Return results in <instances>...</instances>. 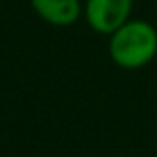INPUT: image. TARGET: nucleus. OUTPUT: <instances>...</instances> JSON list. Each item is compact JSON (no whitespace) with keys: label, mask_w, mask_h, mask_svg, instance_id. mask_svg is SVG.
I'll return each mask as SVG.
<instances>
[{"label":"nucleus","mask_w":157,"mask_h":157,"mask_svg":"<svg viewBox=\"0 0 157 157\" xmlns=\"http://www.w3.org/2000/svg\"><path fill=\"white\" fill-rule=\"evenodd\" d=\"M107 38V54L117 68L141 70L157 56V28L147 20L129 18Z\"/></svg>","instance_id":"nucleus-1"},{"label":"nucleus","mask_w":157,"mask_h":157,"mask_svg":"<svg viewBox=\"0 0 157 157\" xmlns=\"http://www.w3.org/2000/svg\"><path fill=\"white\" fill-rule=\"evenodd\" d=\"M133 0H84L86 24L96 34L109 36L131 18Z\"/></svg>","instance_id":"nucleus-2"},{"label":"nucleus","mask_w":157,"mask_h":157,"mask_svg":"<svg viewBox=\"0 0 157 157\" xmlns=\"http://www.w3.org/2000/svg\"><path fill=\"white\" fill-rule=\"evenodd\" d=\"M30 6L40 20L52 26H72L84 16L82 0H30Z\"/></svg>","instance_id":"nucleus-3"}]
</instances>
